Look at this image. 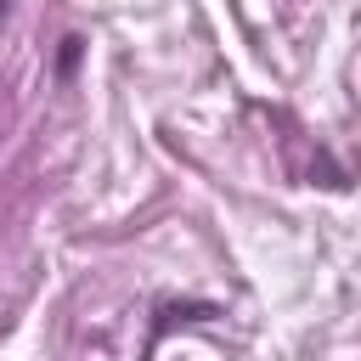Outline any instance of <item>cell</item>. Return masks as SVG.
Instances as JSON below:
<instances>
[{
	"label": "cell",
	"instance_id": "1",
	"mask_svg": "<svg viewBox=\"0 0 361 361\" xmlns=\"http://www.w3.org/2000/svg\"><path fill=\"white\" fill-rule=\"evenodd\" d=\"M79 56H85V39H79V34H68V39L56 45V79H62V85L79 73Z\"/></svg>",
	"mask_w": 361,
	"mask_h": 361
},
{
	"label": "cell",
	"instance_id": "2",
	"mask_svg": "<svg viewBox=\"0 0 361 361\" xmlns=\"http://www.w3.org/2000/svg\"><path fill=\"white\" fill-rule=\"evenodd\" d=\"M0 17H6V0H0Z\"/></svg>",
	"mask_w": 361,
	"mask_h": 361
}]
</instances>
